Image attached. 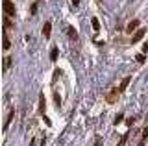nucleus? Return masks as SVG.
Returning a JSON list of instances; mask_svg holds the SVG:
<instances>
[{
  "mask_svg": "<svg viewBox=\"0 0 148 146\" xmlns=\"http://www.w3.org/2000/svg\"><path fill=\"white\" fill-rule=\"evenodd\" d=\"M2 8H4V13L9 17H15L17 15V10H15V4L11 0H2Z\"/></svg>",
  "mask_w": 148,
  "mask_h": 146,
  "instance_id": "1",
  "label": "nucleus"
},
{
  "mask_svg": "<svg viewBox=\"0 0 148 146\" xmlns=\"http://www.w3.org/2000/svg\"><path fill=\"white\" fill-rule=\"evenodd\" d=\"M119 94H120V91H119V87H117V89H111V93L108 94V96H106V102H108V104H113V102H117Z\"/></svg>",
  "mask_w": 148,
  "mask_h": 146,
  "instance_id": "2",
  "label": "nucleus"
},
{
  "mask_svg": "<svg viewBox=\"0 0 148 146\" xmlns=\"http://www.w3.org/2000/svg\"><path fill=\"white\" fill-rule=\"evenodd\" d=\"M145 33H146V30H145V28H139V30L135 31V35L132 37V43H133V44H135V43H139V41H141L143 37H145Z\"/></svg>",
  "mask_w": 148,
  "mask_h": 146,
  "instance_id": "3",
  "label": "nucleus"
},
{
  "mask_svg": "<svg viewBox=\"0 0 148 146\" xmlns=\"http://www.w3.org/2000/svg\"><path fill=\"white\" fill-rule=\"evenodd\" d=\"M50 33H52V22L46 20L45 24H43V35H45V39H48V37H50Z\"/></svg>",
  "mask_w": 148,
  "mask_h": 146,
  "instance_id": "4",
  "label": "nucleus"
},
{
  "mask_svg": "<svg viewBox=\"0 0 148 146\" xmlns=\"http://www.w3.org/2000/svg\"><path fill=\"white\" fill-rule=\"evenodd\" d=\"M139 24H141V22H139L137 19H133L132 22H130L128 24V28H126V31H137V28H139Z\"/></svg>",
  "mask_w": 148,
  "mask_h": 146,
  "instance_id": "5",
  "label": "nucleus"
},
{
  "mask_svg": "<svg viewBox=\"0 0 148 146\" xmlns=\"http://www.w3.org/2000/svg\"><path fill=\"white\" fill-rule=\"evenodd\" d=\"M2 44H4V50H9V48H11V43H9V37H8V33H6V31H4V33H2Z\"/></svg>",
  "mask_w": 148,
  "mask_h": 146,
  "instance_id": "6",
  "label": "nucleus"
},
{
  "mask_svg": "<svg viewBox=\"0 0 148 146\" xmlns=\"http://www.w3.org/2000/svg\"><path fill=\"white\" fill-rule=\"evenodd\" d=\"M45 107H46V100H45V94L41 93L39 94V113H45Z\"/></svg>",
  "mask_w": 148,
  "mask_h": 146,
  "instance_id": "7",
  "label": "nucleus"
},
{
  "mask_svg": "<svg viewBox=\"0 0 148 146\" xmlns=\"http://www.w3.org/2000/svg\"><path fill=\"white\" fill-rule=\"evenodd\" d=\"M58 54H59L58 46H54L52 50H50V61H58Z\"/></svg>",
  "mask_w": 148,
  "mask_h": 146,
  "instance_id": "8",
  "label": "nucleus"
},
{
  "mask_svg": "<svg viewBox=\"0 0 148 146\" xmlns=\"http://www.w3.org/2000/svg\"><path fill=\"white\" fill-rule=\"evenodd\" d=\"M67 31H69V37L71 39H74V41L78 39V33H76V30H74L72 26H67Z\"/></svg>",
  "mask_w": 148,
  "mask_h": 146,
  "instance_id": "9",
  "label": "nucleus"
},
{
  "mask_svg": "<svg viewBox=\"0 0 148 146\" xmlns=\"http://www.w3.org/2000/svg\"><path fill=\"white\" fill-rule=\"evenodd\" d=\"M4 28H15V24H13V22L11 20H9V15H6V17H4Z\"/></svg>",
  "mask_w": 148,
  "mask_h": 146,
  "instance_id": "10",
  "label": "nucleus"
},
{
  "mask_svg": "<svg viewBox=\"0 0 148 146\" xmlns=\"http://www.w3.org/2000/svg\"><path fill=\"white\" fill-rule=\"evenodd\" d=\"M91 24H92V30H95V31H100V22H98L96 17H92V19H91Z\"/></svg>",
  "mask_w": 148,
  "mask_h": 146,
  "instance_id": "11",
  "label": "nucleus"
},
{
  "mask_svg": "<svg viewBox=\"0 0 148 146\" xmlns=\"http://www.w3.org/2000/svg\"><path fill=\"white\" fill-rule=\"evenodd\" d=\"M128 85H130V78H124V80H122V83H120V85H119V91H120V93H122V91H124V89H126V87H128Z\"/></svg>",
  "mask_w": 148,
  "mask_h": 146,
  "instance_id": "12",
  "label": "nucleus"
},
{
  "mask_svg": "<svg viewBox=\"0 0 148 146\" xmlns=\"http://www.w3.org/2000/svg\"><path fill=\"white\" fill-rule=\"evenodd\" d=\"M13 115H15V113H13V109H11V111H9V115H8V118H6V122H4V130H8V126H9V122H11Z\"/></svg>",
  "mask_w": 148,
  "mask_h": 146,
  "instance_id": "13",
  "label": "nucleus"
},
{
  "mask_svg": "<svg viewBox=\"0 0 148 146\" xmlns=\"http://www.w3.org/2000/svg\"><path fill=\"white\" fill-rule=\"evenodd\" d=\"M135 61L137 63H145L146 61V54H137V56H135Z\"/></svg>",
  "mask_w": 148,
  "mask_h": 146,
  "instance_id": "14",
  "label": "nucleus"
},
{
  "mask_svg": "<svg viewBox=\"0 0 148 146\" xmlns=\"http://www.w3.org/2000/svg\"><path fill=\"white\" fill-rule=\"evenodd\" d=\"M11 61H13L11 57H4V70H8V68L11 67Z\"/></svg>",
  "mask_w": 148,
  "mask_h": 146,
  "instance_id": "15",
  "label": "nucleus"
},
{
  "mask_svg": "<svg viewBox=\"0 0 148 146\" xmlns=\"http://www.w3.org/2000/svg\"><path fill=\"white\" fill-rule=\"evenodd\" d=\"M122 118H124V115H122V113H119V115H117V117H115V120H113V124H115V126H119V124H120V122H122Z\"/></svg>",
  "mask_w": 148,
  "mask_h": 146,
  "instance_id": "16",
  "label": "nucleus"
},
{
  "mask_svg": "<svg viewBox=\"0 0 148 146\" xmlns=\"http://www.w3.org/2000/svg\"><path fill=\"white\" fill-rule=\"evenodd\" d=\"M54 100H56V106H58V107L61 106V96H59L58 93H54Z\"/></svg>",
  "mask_w": 148,
  "mask_h": 146,
  "instance_id": "17",
  "label": "nucleus"
},
{
  "mask_svg": "<svg viewBox=\"0 0 148 146\" xmlns=\"http://www.w3.org/2000/svg\"><path fill=\"white\" fill-rule=\"evenodd\" d=\"M126 141H128V133H126V135H122V139H120V143H119L117 146H124V144H126Z\"/></svg>",
  "mask_w": 148,
  "mask_h": 146,
  "instance_id": "18",
  "label": "nucleus"
},
{
  "mask_svg": "<svg viewBox=\"0 0 148 146\" xmlns=\"http://www.w3.org/2000/svg\"><path fill=\"white\" fill-rule=\"evenodd\" d=\"M59 76H61V70H59V68H56V72H54V81L59 78Z\"/></svg>",
  "mask_w": 148,
  "mask_h": 146,
  "instance_id": "19",
  "label": "nucleus"
},
{
  "mask_svg": "<svg viewBox=\"0 0 148 146\" xmlns=\"http://www.w3.org/2000/svg\"><path fill=\"white\" fill-rule=\"evenodd\" d=\"M143 54H148V41L143 44Z\"/></svg>",
  "mask_w": 148,
  "mask_h": 146,
  "instance_id": "20",
  "label": "nucleus"
},
{
  "mask_svg": "<svg viewBox=\"0 0 148 146\" xmlns=\"http://www.w3.org/2000/svg\"><path fill=\"white\" fill-rule=\"evenodd\" d=\"M43 120H45V124H46V126H52V122H50V118H48V117H43Z\"/></svg>",
  "mask_w": 148,
  "mask_h": 146,
  "instance_id": "21",
  "label": "nucleus"
},
{
  "mask_svg": "<svg viewBox=\"0 0 148 146\" xmlns=\"http://www.w3.org/2000/svg\"><path fill=\"white\" fill-rule=\"evenodd\" d=\"M133 122H135V118H133V117H132V118H128V120H126V124H128V126H132V124H133Z\"/></svg>",
  "mask_w": 148,
  "mask_h": 146,
  "instance_id": "22",
  "label": "nucleus"
},
{
  "mask_svg": "<svg viewBox=\"0 0 148 146\" xmlns=\"http://www.w3.org/2000/svg\"><path fill=\"white\" fill-rule=\"evenodd\" d=\"M71 2H72V6H74V8H76V6H78V4H80V0H71Z\"/></svg>",
  "mask_w": 148,
  "mask_h": 146,
  "instance_id": "23",
  "label": "nucleus"
},
{
  "mask_svg": "<svg viewBox=\"0 0 148 146\" xmlns=\"http://www.w3.org/2000/svg\"><path fill=\"white\" fill-rule=\"evenodd\" d=\"M95 146H102V139H96V144Z\"/></svg>",
  "mask_w": 148,
  "mask_h": 146,
  "instance_id": "24",
  "label": "nucleus"
}]
</instances>
